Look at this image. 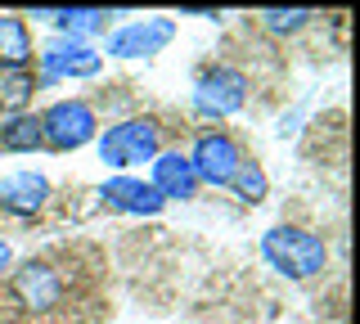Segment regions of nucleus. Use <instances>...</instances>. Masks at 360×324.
I'll list each match as a JSON object with an SVG mask.
<instances>
[{
  "label": "nucleus",
  "instance_id": "obj_10",
  "mask_svg": "<svg viewBox=\"0 0 360 324\" xmlns=\"http://www.w3.org/2000/svg\"><path fill=\"white\" fill-rule=\"evenodd\" d=\"M153 194L162 198V203H185V198H194V189H198V181H194V167H189V158L185 153H158L153 158Z\"/></svg>",
  "mask_w": 360,
  "mask_h": 324
},
{
  "label": "nucleus",
  "instance_id": "obj_12",
  "mask_svg": "<svg viewBox=\"0 0 360 324\" xmlns=\"http://www.w3.org/2000/svg\"><path fill=\"white\" fill-rule=\"evenodd\" d=\"M32 59V32L18 14H0V72L5 68H27Z\"/></svg>",
  "mask_w": 360,
  "mask_h": 324
},
{
  "label": "nucleus",
  "instance_id": "obj_11",
  "mask_svg": "<svg viewBox=\"0 0 360 324\" xmlns=\"http://www.w3.org/2000/svg\"><path fill=\"white\" fill-rule=\"evenodd\" d=\"M50 198V181L41 171H9L0 181V207L18 212V216H37Z\"/></svg>",
  "mask_w": 360,
  "mask_h": 324
},
{
  "label": "nucleus",
  "instance_id": "obj_16",
  "mask_svg": "<svg viewBox=\"0 0 360 324\" xmlns=\"http://www.w3.org/2000/svg\"><path fill=\"white\" fill-rule=\"evenodd\" d=\"M230 189L243 198V203H262L266 198V171H262V162H239V171H234V181H230Z\"/></svg>",
  "mask_w": 360,
  "mask_h": 324
},
{
  "label": "nucleus",
  "instance_id": "obj_15",
  "mask_svg": "<svg viewBox=\"0 0 360 324\" xmlns=\"http://www.w3.org/2000/svg\"><path fill=\"white\" fill-rule=\"evenodd\" d=\"M108 18H112L108 9H54L50 23H59L63 37L86 41V37H95V32H108Z\"/></svg>",
  "mask_w": 360,
  "mask_h": 324
},
{
  "label": "nucleus",
  "instance_id": "obj_14",
  "mask_svg": "<svg viewBox=\"0 0 360 324\" xmlns=\"http://www.w3.org/2000/svg\"><path fill=\"white\" fill-rule=\"evenodd\" d=\"M32 95H37V77H32V68H5L0 72V113L18 117Z\"/></svg>",
  "mask_w": 360,
  "mask_h": 324
},
{
  "label": "nucleus",
  "instance_id": "obj_8",
  "mask_svg": "<svg viewBox=\"0 0 360 324\" xmlns=\"http://www.w3.org/2000/svg\"><path fill=\"white\" fill-rule=\"evenodd\" d=\"M176 23L172 18H140V23H127L108 37V54L112 59H149L162 46H172Z\"/></svg>",
  "mask_w": 360,
  "mask_h": 324
},
{
  "label": "nucleus",
  "instance_id": "obj_18",
  "mask_svg": "<svg viewBox=\"0 0 360 324\" xmlns=\"http://www.w3.org/2000/svg\"><path fill=\"white\" fill-rule=\"evenodd\" d=\"M9 261H14V252H9V243H5V239H0V275H5V271H9Z\"/></svg>",
  "mask_w": 360,
  "mask_h": 324
},
{
  "label": "nucleus",
  "instance_id": "obj_5",
  "mask_svg": "<svg viewBox=\"0 0 360 324\" xmlns=\"http://www.w3.org/2000/svg\"><path fill=\"white\" fill-rule=\"evenodd\" d=\"M189 167H194V181L198 185H230L234 171H239L243 162V149L234 136H225V131H202L194 140V153H185Z\"/></svg>",
  "mask_w": 360,
  "mask_h": 324
},
{
  "label": "nucleus",
  "instance_id": "obj_3",
  "mask_svg": "<svg viewBox=\"0 0 360 324\" xmlns=\"http://www.w3.org/2000/svg\"><path fill=\"white\" fill-rule=\"evenodd\" d=\"M99 136V122H95V108L86 104V99H59V104L45 108L41 117V140L45 149H59V153H72L90 144Z\"/></svg>",
  "mask_w": 360,
  "mask_h": 324
},
{
  "label": "nucleus",
  "instance_id": "obj_17",
  "mask_svg": "<svg viewBox=\"0 0 360 324\" xmlns=\"http://www.w3.org/2000/svg\"><path fill=\"white\" fill-rule=\"evenodd\" d=\"M311 18H315L311 9H262V23L270 32H279V37H284V32H302Z\"/></svg>",
  "mask_w": 360,
  "mask_h": 324
},
{
  "label": "nucleus",
  "instance_id": "obj_19",
  "mask_svg": "<svg viewBox=\"0 0 360 324\" xmlns=\"http://www.w3.org/2000/svg\"><path fill=\"white\" fill-rule=\"evenodd\" d=\"M180 14H189V18H221L217 9H180Z\"/></svg>",
  "mask_w": 360,
  "mask_h": 324
},
{
  "label": "nucleus",
  "instance_id": "obj_2",
  "mask_svg": "<svg viewBox=\"0 0 360 324\" xmlns=\"http://www.w3.org/2000/svg\"><path fill=\"white\" fill-rule=\"evenodd\" d=\"M153 158H158V122L153 117H127L99 136V162L112 167V171L135 167V162H153Z\"/></svg>",
  "mask_w": 360,
  "mask_h": 324
},
{
  "label": "nucleus",
  "instance_id": "obj_6",
  "mask_svg": "<svg viewBox=\"0 0 360 324\" xmlns=\"http://www.w3.org/2000/svg\"><path fill=\"white\" fill-rule=\"evenodd\" d=\"M9 293L22 311H54L63 302V279L50 261H22L9 279Z\"/></svg>",
  "mask_w": 360,
  "mask_h": 324
},
{
  "label": "nucleus",
  "instance_id": "obj_7",
  "mask_svg": "<svg viewBox=\"0 0 360 324\" xmlns=\"http://www.w3.org/2000/svg\"><path fill=\"white\" fill-rule=\"evenodd\" d=\"M41 68H45V82H63V77H95L104 68V54L86 41H72V37H54L50 46L41 50Z\"/></svg>",
  "mask_w": 360,
  "mask_h": 324
},
{
  "label": "nucleus",
  "instance_id": "obj_4",
  "mask_svg": "<svg viewBox=\"0 0 360 324\" xmlns=\"http://www.w3.org/2000/svg\"><path fill=\"white\" fill-rule=\"evenodd\" d=\"M248 99V77L239 68H225V63H217V68H207L194 82V108L202 117H234L243 108Z\"/></svg>",
  "mask_w": 360,
  "mask_h": 324
},
{
  "label": "nucleus",
  "instance_id": "obj_9",
  "mask_svg": "<svg viewBox=\"0 0 360 324\" xmlns=\"http://www.w3.org/2000/svg\"><path fill=\"white\" fill-rule=\"evenodd\" d=\"M99 198H104L108 207L117 212H131V216H153V212H162L167 203L153 194L149 181H135V176H112V181L99 185Z\"/></svg>",
  "mask_w": 360,
  "mask_h": 324
},
{
  "label": "nucleus",
  "instance_id": "obj_1",
  "mask_svg": "<svg viewBox=\"0 0 360 324\" xmlns=\"http://www.w3.org/2000/svg\"><path fill=\"white\" fill-rule=\"evenodd\" d=\"M262 257L288 279H315L329 266V243L302 226H275L262 234Z\"/></svg>",
  "mask_w": 360,
  "mask_h": 324
},
{
  "label": "nucleus",
  "instance_id": "obj_13",
  "mask_svg": "<svg viewBox=\"0 0 360 324\" xmlns=\"http://www.w3.org/2000/svg\"><path fill=\"white\" fill-rule=\"evenodd\" d=\"M37 149H45V140H41V117L18 113V117L0 122V153H37Z\"/></svg>",
  "mask_w": 360,
  "mask_h": 324
}]
</instances>
